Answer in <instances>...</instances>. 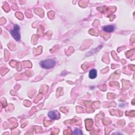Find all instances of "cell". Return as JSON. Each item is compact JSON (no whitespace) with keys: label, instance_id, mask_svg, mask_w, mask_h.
Here are the masks:
<instances>
[{"label":"cell","instance_id":"obj_3","mask_svg":"<svg viewBox=\"0 0 135 135\" xmlns=\"http://www.w3.org/2000/svg\"><path fill=\"white\" fill-rule=\"evenodd\" d=\"M115 26L112 25H107L105 26L103 28V30L106 32L107 33H111L112 32H114L115 30Z\"/></svg>","mask_w":135,"mask_h":135},{"label":"cell","instance_id":"obj_4","mask_svg":"<svg viewBox=\"0 0 135 135\" xmlns=\"http://www.w3.org/2000/svg\"><path fill=\"white\" fill-rule=\"evenodd\" d=\"M57 114V112L55 111H50L48 113V116L51 119L55 120L58 118Z\"/></svg>","mask_w":135,"mask_h":135},{"label":"cell","instance_id":"obj_1","mask_svg":"<svg viewBox=\"0 0 135 135\" xmlns=\"http://www.w3.org/2000/svg\"><path fill=\"white\" fill-rule=\"evenodd\" d=\"M40 66L43 68L49 69L54 67L55 65V62L53 59H47L40 62Z\"/></svg>","mask_w":135,"mask_h":135},{"label":"cell","instance_id":"obj_5","mask_svg":"<svg viewBox=\"0 0 135 135\" xmlns=\"http://www.w3.org/2000/svg\"><path fill=\"white\" fill-rule=\"evenodd\" d=\"M97 76V72L96 69H92L89 73V77L90 79H95Z\"/></svg>","mask_w":135,"mask_h":135},{"label":"cell","instance_id":"obj_2","mask_svg":"<svg viewBox=\"0 0 135 135\" xmlns=\"http://www.w3.org/2000/svg\"><path fill=\"white\" fill-rule=\"evenodd\" d=\"M11 35L17 41H19L21 39L20 28L18 25H15L12 30L10 31Z\"/></svg>","mask_w":135,"mask_h":135},{"label":"cell","instance_id":"obj_6","mask_svg":"<svg viewBox=\"0 0 135 135\" xmlns=\"http://www.w3.org/2000/svg\"><path fill=\"white\" fill-rule=\"evenodd\" d=\"M82 134H83L81 130L79 129H76L75 130L73 131V134H74V135H82Z\"/></svg>","mask_w":135,"mask_h":135}]
</instances>
